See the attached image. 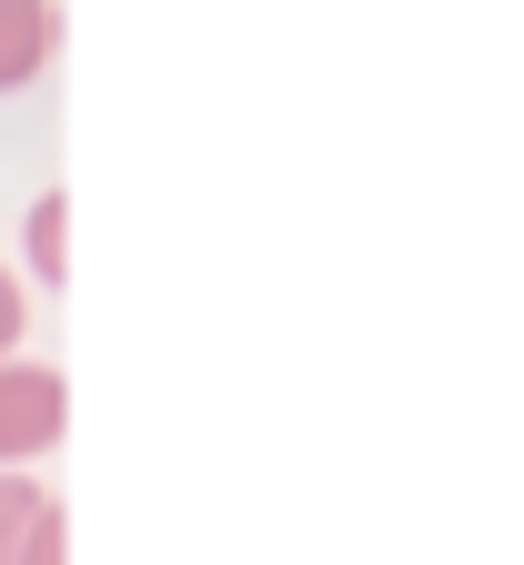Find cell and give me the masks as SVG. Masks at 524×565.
Masks as SVG:
<instances>
[{
    "mask_svg": "<svg viewBox=\"0 0 524 565\" xmlns=\"http://www.w3.org/2000/svg\"><path fill=\"white\" fill-rule=\"evenodd\" d=\"M21 323H31V303H21V273L0 263V364H11V353H21Z\"/></svg>",
    "mask_w": 524,
    "mask_h": 565,
    "instance_id": "obj_5",
    "label": "cell"
},
{
    "mask_svg": "<svg viewBox=\"0 0 524 565\" xmlns=\"http://www.w3.org/2000/svg\"><path fill=\"white\" fill-rule=\"evenodd\" d=\"M21 565H71V525H61V505L31 525V545H21Z\"/></svg>",
    "mask_w": 524,
    "mask_h": 565,
    "instance_id": "obj_6",
    "label": "cell"
},
{
    "mask_svg": "<svg viewBox=\"0 0 524 565\" xmlns=\"http://www.w3.org/2000/svg\"><path fill=\"white\" fill-rule=\"evenodd\" d=\"M21 243H31V273H41V282H61V273H71V202H61V192H41V202H31Z\"/></svg>",
    "mask_w": 524,
    "mask_h": 565,
    "instance_id": "obj_4",
    "label": "cell"
},
{
    "mask_svg": "<svg viewBox=\"0 0 524 565\" xmlns=\"http://www.w3.org/2000/svg\"><path fill=\"white\" fill-rule=\"evenodd\" d=\"M41 515H51V484H31L21 465H0V565H21V545H31Z\"/></svg>",
    "mask_w": 524,
    "mask_h": 565,
    "instance_id": "obj_3",
    "label": "cell"
},
{
    "mask_svg": "<svg viewBox=\"0 0 524 565\" xmlns=\"http://www.w3.org/2000/svg\"><path fill=\"white\" fill-rule=\"evenodd\" d=\"M61 424H71V384L51 364H31V353H11V364H0V465L51 455Z\"/></svg>",
    "mask_w": 524,
    "mask_h": 565,
    "instance_id": "obj_1",
    "label": "cell"
},
{
    "mask_svg": "<svg viewBox=\"0 0 524 565\" xmlns=\"http://www.w3.org/2000/svg\"><path fill=\"white\" fill-rule=\"evenodd\" d=\"M61 51V11L51 0H0V92H31Z\"/></svg>",
    "mask_w": 524,
    "mask_h": 565,
    "instance_id": "obj_2",
    "label": "cell"
}]
</instances>
